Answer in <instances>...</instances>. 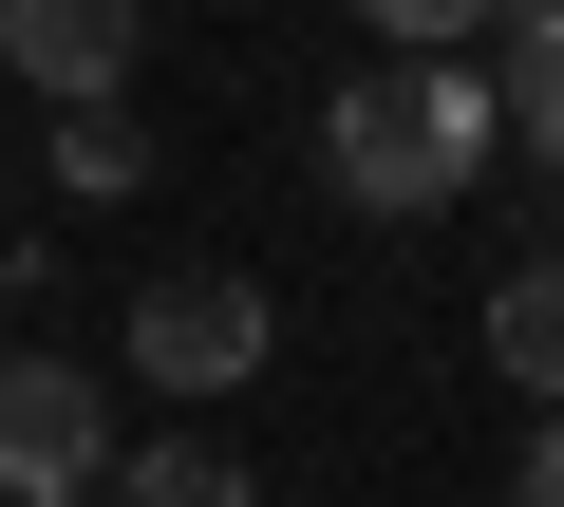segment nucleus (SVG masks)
<instances>
[{
    "label": "nucleus",
    "instance_id": "nucleus-1",
    "mask_svg": "<svg viewBox=\"0 0 564 507\" xmlns=\"http://www.w3.org/2000/svg\"><path fill=\"white\" fill-rule=\"evenodd\" d=\"M489 95L452 76V57H377V76H339V113H321V188L339 207H377V225H433L470 169H489Z\"/></svg>",
    "mask_w": 564,
    "mask_h": 507
},
{
    "label": "nucleus",
    "instance_id": "nucleus-2",
    "mask_svg": "<svg viewBox=\"0 0 564 507\" xmlns=\"http://www.w3.org/2000/svg\"><path fill=\"white\" fill-rule=\"evenodd\" d=\"M263 339H282V301H263V283H226V264H188V283H151V301H132V376H151V395H245V376H263Z\"/></svg>",
    "mask_w": 564,
    "mask_h": 507
},
{
    "label": "nucleus",
    "instance_id": "nucleus-3",
    "mask_svg": "<svg viewBox=\"0 0 564 507\" xmlns=\"http://www.w3.org/2000/svg\"><path fill=\"white\" fill-rule=\"evenodd\" d=\"M132 38H151V0H0V57H20L57 113H113L132 95Z\"/></svg>",
    "mask_w": 564,
    "mask_h": 507
},
{
    "label": "nucleus",
    "instance_id": "nucleus-4",
    "mask_svg": "<svg viewBox=\"0 0 564 507\" xmlns=\"http://www.w3.org/2000/svg\"><path fill=\"white\" fill-rule=\"evenodd\" d=\"M113 470V395L76 357H20L0 376V488H95Z\"/></svg>",
    "mask_w": 564,
    "mask_h": 507
},
{
    "label": "nucleus",
    "instance_id": "nucleus-5",
    "mask_svg": "<svg viewBox=\"0 0 564 507\" xmlns=\"http://www.w3.org/2000/svg\"><path fill=\"white\" fill-rule=\"evenodd\" d=\"M489 357H508V376H527V395L564 414V244H545V264H508V283H489Z\"/></svg>",
    "mask_w": 564,
    "mask_h": 507
},
{
    "label": "nucleus",
    "instance_id": "nucleus-6",
    "mask_svg": "<svg viewBox=\"0 0 564 507\" xmlns=\"http://www.w3.org/2000/svg\"><path fill=\"white\" fill-rule=\"evenodd\" d=\"M113 507H263V488H245V451H207V432H151V451L113 470Z\"/></svg>",
    "mask_w": 564,
    "mask_h": 507
},
{
    "label": "nucleus",
    "instance_id": "nucleus-7",
    "mask_svg": "<svg viewBox=\"0 0 564 507\" xmlns=\"http://www.w3.org/2000/svg\"><path fill=\"white\" fill-rule=\"evenodd\" d=\"M76 207H113V188H151V151H132V113H57V151H39Z\"/></svg>",
    "mask_w": 564,
    "mask_h": 507
},
{
    "label": "nucleus",
    "instance_id": "nucleus-8",
    "mask_svg": "<svg viewBox=\"0 0 564 507\" xmlns=\"http://www.w3.org/2000/svg\"><path fill=\"white\" fill-rule=\"evenodd\" d=\"M508 132H527V151H545V169H564V20H545V38H527V57H508Z\"/></svg>",
    "mask_w": 564,
    "mask_h": 507
},
{
    "label": "nucleus",
    "instance_id": "nucleus-9",
    "mask_svg": "<svg viewBox=\"0 0 564 507\" xmlns=\"http://www.w3.org/2000/svg\"><path fill=\"white\" fill-rule=\"evenodd\" d=\"M358 20H377L395 57H452V38H489V20H508V0H358Z\"/></svg>",
    "mask_w": 564,
    "mask_h": 507
},
{
    "label": "nucleus",
    "instance_id": "nucleus-10",
    "mask_svg": "<svg viewBox=\"0 0 564 507\" xmlns=\"http://www.w3.org/2000/svg\"><path fill=\"white\" fill-rule=\"evenodd\" d=\"M508 507H564V414L527 432V470H508Z\"/></svg>",
    "mask_w": 564,
    "mask_h": 507
},
{
    "label": "nucleus",
    "instance_id": "nucleus-11",
    "mask_svg": "<svg viewBox=\"0 0 564 507\" xmlns=\"http://www.w3.org/2000/svg\"><path fill=\"white\" fill-rule=\"evenodd\" d=\"M545 20H564V0H508V38H545Z\"/></svg>",
    "mask_w": 564,
    "mask_h": 507
},
{
    "label": "nucleus",
    "instance_id": "nucleus-12",
    "mask_svg": "<svg viewBox=\"0 0 564 507\" xmlns=\"http://www.w3.org/2000/svg\"><path fill=\"white\" fill-rule=\"evenodd\" d=\"M20 507H76V488H20Z\"/></svg>",
    "mask_w": 564,
    "mask_h": 507
}]
</instances>
